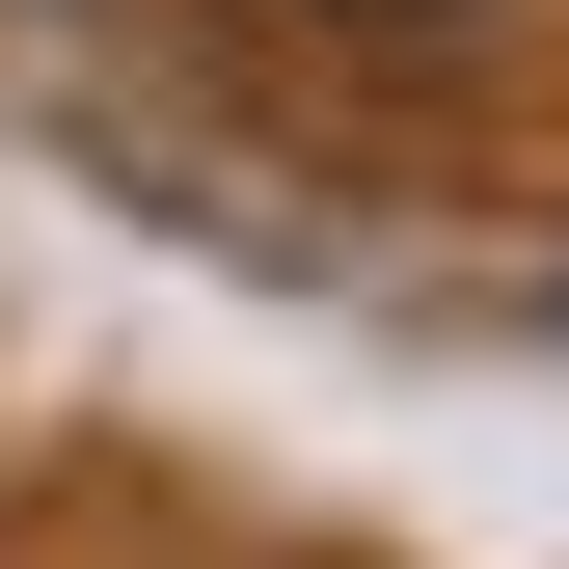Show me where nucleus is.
<instances>
[{"instance_id": "obj_1", "label": "nucleus", "mask_w": 569, "mask_h": 569, "mask_svg": "<svg viewBox=\"0 0 569 569\" xmlns=\"http://www.w3.org/2000/svg\"><path fill=\"white\" fill-rule=\"evenodd\" d=\"M326 28H488V0H326Z\"/></svg>"}]
</instances>
